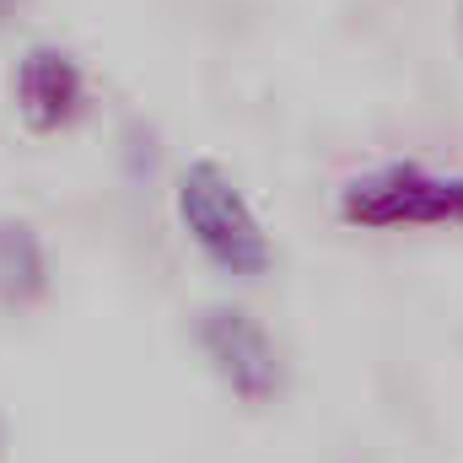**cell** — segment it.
<instances>
[{"label":"cell","instance_id":"1","mask_svg":"<svg viewBox=\"0 0 463 463\" xmlns=\"http://www.w3.org/2000/svg\"><path fill=\"white\" fill-rule=\"evenodd\" d=\"M173 205H178V227L189 232V242L205 253V264H216L232 280L269 275V264H275L269 232H264L259 211L248 205V194L237 189V178L216 156L184 162Z\"/></svg>","mask_w":463,"mask_h":463},{"label":"cell","instance_id":"2","mask_svg":"<svg viewBox=\"0 0 463 463\" xmlns=\"http://www.w3.org/2000/svg\"><path fill=\"white\" fill-rule=\"evenodd\" d=\"M340 222L355 232L463 227V173H437L426 162H383L340 189Z\"/></svg>","mask_w":463,"mask_h":463},{"label":"cell","instance_id":"3","mask_svg":"<svg viewBox=\"0 0 463 463\" xmlns=\"http://www.w3.org/2000/svg\"><path fill=\"white\" fill-rule=\"evenodd\" d=\"M194 340L205 350L211 372L227 383L242 404H269L280 393V355L269 329L248 313V307H232V302H211L200 318H194Z\"/></svg>","mask_w":463,"mask_h":463},{"label":"cell","instance_id":"4","mask_svg":"<svg viewBox=\"0 0 463 463\" xmlns=\"http://www.w3.org/2000/svg\"><path fill=\"white\" fill-rule=\"evenodd\" d=\"M11 92H16V114L33 135H60L87 109V76H81L76 54L60 43H33L16 60Z\"/></svg>","mask_w":463,"mask_h":463},{"label":"cell","instance_id":"5","mask_svg":"<svg viewBox=\"0 0 463 463\" xmlns=\"http://www.w3.org/2000/svg\"><path fill=\"white\" fill-rule=\"evenodd\" d=\"M49 291V253L38 232L16 216H0V307H33Z\"/></svg>","mask_w":463,"mask_h":463}]
</instances>
